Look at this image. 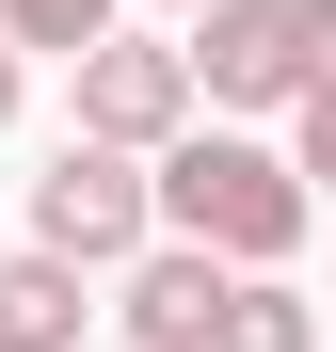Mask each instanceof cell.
I'll use <instances>...</instances> for the list:
<instances>
[{
	"instance_id": "cell-7",
	"label": "cell",
	"mask_w": 336,
	"mask_h": 352,
	"mask_svg": "<svg viewBox=\"0 0 336 352\" xmlns=\"http://www.w3.org/2000/svg\"><path fill=\"white\" fill-rule=\"evenodd\" d=\"M208 352H320V305H304L289 272H240L224 320H208Z\"/></svg>"
},
{
	"instance_id": "cell-10",
	"label": "cell",
	"mask_w": 336,
	"mask_h": 352,
	"mask_svg": "<svg viewBox=\"0 0 336 352\" xmlns=\"http://www.w3.org/2000/svg\"><path fill=\"white\" fill-rule=\"evenodd\" d=\"M0 129H16V48H0Z\"/></svg>"
},
{
	"instance_id": "cell-11",
	"label": "cell",
	"mask_w": 336,
	"mask_h": 352,
	"mask_svg": "<svg viewBox=\"0 0 336 352\" xmlns=\"http://www.w3.org/2000/svg\"><path fill=\"white\" fill-rule=\"evenodd\" d=\"M160 16H208V0H160Z\"/></svg>"
},
{
	"instance_id": "cell-4",
	"label": "cell",
	"mask_w": 336,
	"mask_h": 352,
	"mask_svg": "<svg viewBox=\"0 0 336 352\" xmlns=\"http://www.w3.org/2000/svg\"><path fill=\"white\" fill-rule=\"evenodd\" d=\"M192 129V65L160 32H96L80 48V144H128V160H160Z\"/></svg>"
},
{
	"instance_id": "cell-5",
	"label": "cell",
	"mask_w": 336,
	"mask_h": 352,
	"mask_svg": "<svg viewBox=\"0 0 336 352\" xmlns=\"http://www.w3.org/2000/svg\"><path fill=\"white\" fill-rule=\"evenodd\" d=\"M224 288H240V272H224V256H192V241H144L128 272H112V336H128V352H208V320H224Z\"/></svg>"
},
{
	"instance_id": "cell-1",
	"label": "cell",
	"mask_w": 336,
	"mask_h": 352,
	"mask_svg": "<svg viewBox=\"0 0 336 352\" xmlns=\"http://www.w3.org/2000/svg\"><path fill=\"white\" fill-rule=\"evenodd\" d=\"M144 192H160V241H192L224 272H289L304 224H320V192L289 176V144H256V129H177L144 160Z\"/></svg>"
},
{
	"instance_id": "cell-3",
	"label": "cell",
	"mask_w": 336,
	"mask_h": 352,
	"mask_svg": "<svg viewBox=\"0 0 336 352\" xmlns=\"http://www.w3.org/2000/svg\"><path fill=\"white\" fill-rule=\"evenodd\" d=\"M160 241V192H144V160L128 144H48V176H32V256H65V272H128Z\"/></svg>"
},
{
	"instance_id": "cell-6",
	"label": "cell",
	"mask_w": 336,
	"mask_h": 352,
	"mask_svg": "<svg viewBox=\"0 0 336 352\" xmlns=\"http://www.w3.org/2000/svg\"><path fill=\"white\" fill-rule=\"evenodd\" d=\"M80 320H96V272H65V256H0V352H80Z\"/></svg>"
},
{
	"instance_id": "cell-8",
	"label": "cell",
	"mask_w": 336,
	"mask_h": 352,
	"mask_svg": "<svg viewBox=\"0 0 336 352\" xmlns=\"http://www.w3.org/2000/svg\"><path fill=\"white\" fill-rule=\"evenodd\" d=\"M96 32H112V0H0V48H16V65H32V48H65V65H80Z\"/></svg>"
},
{
	"instance_id": "cell-2",
	"label": "cell",
	"mask_w": 336,
	"mask_h": 352,
	"mask_svg": "<svg viewBox=\"0 0 336 352\" xmlns=\"http://www.w3.org/2000/svg\"><path fill=\"white\" fill-rule=\"evenodd\" d=\"M177 65H192V112H304L336 80V0H208Z\"/></svg>"
},
{
	"instance_id": "cell-9",
	"label": "cell",
	"mask_w": 336,
	"mask_h": 352,
	"mask_svg": "<svg viewBox=\"0 0 336 352\" xmlns=\"http://www.w3.org/2000/svg\"><path fill=\"white\" fill-rule=\"evenodd\" d=\"M289 176H304V192H336V80L304 96V144H289Z\"/></svg>"
}]
</instances>
